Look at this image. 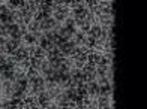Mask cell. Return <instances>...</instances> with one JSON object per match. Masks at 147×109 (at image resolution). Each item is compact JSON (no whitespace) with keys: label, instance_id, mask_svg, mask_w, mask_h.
I'll return each instance as SVG.
<instances>
[{"label":"cell","instance_id":"1","mask_svg":"<svg viewBox=\"0 0 147 109\" xmlns=\"http://www.w3.org/2000/svg\"><path fill=\"white\" fill-rule=\"evenodd\" d=\"M113 91H114V88H113L111 82L105 84V85H99V96L110 97V96H113Z\"/></svg>","mask_w":147,"mask_h":109},{"label":"cell","instance_id":"2","mask_svg":"<svg viewBox=\"0 0 147 109\" xmlns=\"http://www.w3.org/2000/svg\"><path fill=\"white\" fill-rule=\"evenodd\" d=\"M21 40H23L24 45H36V37L33 36L32 33H26Z\"/></svg>","mask_w":147,"mask_h":109},{"label":"cell","instance_id":"3","mask_svg":"<svg viewBox=\"0 0 147 109\" xmlns=\"http://www.w3.org/2000/svg\"><path fill=\"white\" fill-rule=\"evenodd\" d=\"M69 76L71 79H83V70L72 67V69H69Z\"/></svg>","mask_w":147,"mask_h":109},{"label":"cell","instance_id":"4","mask_svg":"<svg viewBox=\"0 0 147 109\" xmlns=\"http://www.w3.org/2000/svg\"><path fill=\"white\" fill-rule=\"evenodd\" d=\"M36 31H39V23L33 19L32 23L27 24V33H32V35H35Z\"/></svg>","mask_w":147,"mask_h":109},{"label":"cell","instance_id":"5","mask_svg":"<svg viewBox=\"0 0 147 109\" xmlns=\"http://www.w3.org/2000/svg\"><path fill=\"white\" fill-rule=\"evenodd\" d=\"M2 82L3 81H11V82H14L15 81V78H14V70H6V72H3L2 75Z\"/></svg>","mask_w":147,"mask_h":109},{"label":"cell","instance_id":"6","mask_svg":"<svg viewBox=\"0 0 147 109\" xmlns=\"http://www.w3.org/2000/svg\"><path fill=\"white\" fill-rule=\"evenodd\" d=\"M95 72H96V66L92 64V63H87L84 66V69H83V73H86V75H92Z\"/></svg>","mask_w":147,"mask_h":109},{"label":"cell","instance_id":"7","mask_svg":"<svg viewBox=\"0 0 147 109\" xmlns=\"http://www.w3.org/2000/svg\"><path fill=\"white\" fill-rule=\"evenodd\" d=\"M44 109H59V106H57V105L54 103V102H50V103L47 105V106H45Z\"/></svg>","mask_w":147,"mask_h":109},{"label":"cell","instance_id":"8","mask_svg":"<svg viewBox=\"0 0 147 109\" xmlns=\"http://www.w3.org/2000/svg\"><path fill=\"white\" fill-rule=\"evenodd\" d=\"M8 39L9 37H6V36H0V46H5L6 42H8Z\"/></svg>","mask_w":147,"mask_h":109},{"label":"cell","instance_id":"9","mask_svg":"<svg viewBox=\"0 0 147 109\" xmlns=\"http://www.w3.org/2000/svg\"><path fill=\"white\" fill-rule=\"evenodd\" d=\"M0 91H2V82H0Z\"/></svg>","mask_w":147,"mask_h":109}]
</instances>
